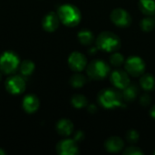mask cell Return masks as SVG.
Masks as SVG:
<instances>
[{"label": "cell", "instance_id": "603a6c76", "mask_svg": "<svg viewBox=\"0 0 155 155\" xmlns=\"http://www.w3.org/2000/svg\"><path fill=\"white\" fill-rule=\"evenodd\" d=\"M34 69H35V64L33 62L29 60H25L20 64V71L23 75H25V76L30 75L33 73Z\"/></svg>", "mask_w": 155, "mask_h": 155}, {"label": "cell", "instance_id": "d6986e66", "mask_svg": "<svg viewBox=\"0 0 155 155\" xmlns=\"http://www.w3.org/2000/svg\"><path fill=\"white\" fill-rule=\"evenodd\" d=\"M77 37H78V40L80 41V43L84 45H90L94 39V34L90 30H87V29L81 30L78 33Z\"/></svg>", "mask_w": 155, "mask_h": 155}, {"label": "cell", "instance_id": "5bb4252c", "mask_svg": "<svg viewBox=\"0 0 155 155\" xmlns=\"http://www.w3.org/2000/svg\"><path fill=\"white\" fill-rule=\"evenodd\" d=\"M56 131L60 135L68 136L74 131V124L68 119H61L56 124Z\"/></svg>", "mask_w": 155, "mask_h": 155}, {"label": "cell", "instance_id": "ffe728a7", "mask_svg": "<svg viewBox=\"0 0 155 155\" xmlns=\"http://www.w3.org/2000/svg\"><path fill=\"white\" fill-rule=\"evenodd\" d=\"M86 77L81 74H75L70 78V84L74 88H80L86 84Z\"/></svg>", "mask_w": 155, "mask_h": 155}, {"label": "cell", "instance_id": "2e32d148", "mask_svg": "<svg viewBox=\"0 0 155 155\" xmlns=\"http://www.w3.org/2000/svg\"><path fill=\"white\" fill-rule=\"evenodd\" d=\"M140 84L144 91H153L155 87V78L151 74H143L140 78Z\"/></svg>", "mask_w": 155, "mask_h": 155}, {"label": "cell", "instance_id": "6da1fadb", "mask_svg": "<svg viewBox=\"0 0 155 155\" xmlns=\"http://www.w3.org/2000/svg\"><path fill=\"white\" fill-rule=\"evenodd\" d=\"M95 43L96 47L99 50L107 53H114L117 51L121 45L119 36L110 31H104L100 33Z\"/></svg>", "mask_w": 155, "mask_h": 155}, {"label": "cell", "instance_id": "277c9868", "mask_svg": "<svg viewBox=\"0 0 155 155\" xmlns=\"http://www.w3.org/2000/svg\"><path fill=\"white\" fill-rule=\"evenodd\" d=\"M86 73L93 80H103L110 74V65L101 59L93 60L86 65Z\"/></svg>", "mask_w": 155, "mask_h": 155}, {"label": "cell", "instance_id": "7a4b0ae2", "mask_svg": "<svg viewBox=\"0 0 155 155\" xmlns=\"http://www.w3.org/2000/svg\"><path fill=\"white\" fill-rule=\"evenodd\" d=\"M97 101L104 108L114 109L123 104V96L118 91L112 88H106L99 92L97 95Z\"/></svg>", "mask_w": 155, "mask_h": 155}, {"label": "cell", "instance_id": "ac0fdd59", "mask_svg": "<svg viewBox=\"0 0 155 155\" xmlns=\"http://www.w3.org/2000/svg\"><path fill=\"white\" fill-rule=\"evenodd\" d=\"M139 8L146 15L155 14V0H139Z\"/></svg>", "mask_w": 155, "mask_h": 155}, {"label": "cell", "instance_id": "f1b7e54d", "mask_svg": "<svg viewBox=\"0 0 155 155\" xmlns=\"http://www.w3.org/2000/svg\"><path fill=\"white\" fill-rule=\"evenodd\" d=\"M87 110L90 114H95L98 108L94 104H87Z\"/></svg>", "mask_w": 155, "mask_h": 155}, {"label": "cell", "instance_id": "8fae6325", "mask_svg": "<svg viewBox=\"0 0 155 155\" xmlns=\"http://www.w3.org/2000/svg\"><path fill=\"white\" fill-rule=\"evenodd\" d=\"M6 90L14 94H18L22 93L25 88V83L23 77L18 75H13L9 77L5 83Z\"/></svg>", "mask_w": 155, "mask_h": 155}, {"label": "cell", "instance_id": "52a82bcc", "mask_svg": "<svg viewBox=\"0 0 155 155\" xmlns=\"http://www.w3.org/2000/svg\"><path fill=\"white\" fill-rule=\"evenodd\" d=\"M111 21L119 27H127L132 23L131 15L124 8H115L111 12Z\"/></svg>", "mask_w": 155, "mask_h": 155}, {"label": "cell", "instance_id": "30bf717a", "mask_svg": "<svg viewBox=\"0 0 155 155\" xmlns=\"http://www.w3.org/2000/svg\"><path fill=\"white\" fill-rule=\"evenodd\" d=\"M68 64L73 71L81 72L86 67L87 60L80 52H73L68 57Z\"/></svg>", "mask_w": 155, "mask_h": 155}, {"label": "cell", "instance_id": "484cf974", "mask_svg": "<svg viewBox=\"0 0 155 155\" xmlns=\"http://www.w3.org/2000/svg\"><path fill=\"white\" fill-rule=\"evenodd\" d=\"M124 154L126 155H139L143 154V152L136 146H129L124 151Z\"/></svg>", "mask_w": 155, "mask_h": 155}, {"label": "cell", "instance_id": "5b68a950", "mask_svg": "<svg viewBox=\"0 0 155 155\" xmlns=\"http://www.w3.org/2000/svg\"><path fill=\"white\" fill-rule=\"evenodd\" d=\"M125 70L132 76H141L145 71V63L139 56H130L125 61Z\"/></svg>", "mask_w": 155, "mask_h": 155}, {"label": "cell", "instance_id": "4316f807", "mask_svg": "<svg viewBox=\"0 0 155 155\" xmlns=\"http://www.w3.org/2000/svg\"><path fill=\"white\" fill-rule=\"evenodd\" d=\"M152 102V99H151V96L147 94H143L141 97H140V104L143 105V106H148Z\"/></svg>", "mask_w": 155, "mask_h": 155}, {"label": "cell", "instance_id": "d4e9b609", "mask_svg": "<svg viewBox=\"0 0 155 155\" xmlns=\"http://www.w3.org/2000/svg\"><path fill=\"white\" fill-rule=\"evenodd\" d=\"M125 138H126V141L129 143H136L138 141H139V138H140V134L137 131L135 130H130L126 133L125 134Z\"/></svg>", "mask_w": 155, "mask_h": 155}, {"label": "cell", "instance_id": "d6a6232c", "mask_svg": "<svg viewBox=\"0 0 155 155\" xmlns=\"http://www.w3.org/2000/svg\"><path fill=\"white\" fill-rule=\"evenodd\" d=\"M154 154H155V151H154Z\"/></svg>", "mask_w": 155, "mask_h": 155}, {"label": "cell", "instance_id": "9c48e42d", "mask_svg": "<svg viewBox=\"0 0 155 155\" xmlns=\"http://www.w3.org/2000/svg\"><path fill=\"white\" fill-rule=\"evenodd\" d=\"M56 151L60 155H75L78 153V145L74 140L64 139L56 145Z\"/></svg>", "mask_w": 155, "mask_h": 155}, {"label": "cell", "instance_id": "4fadbf2b", "mask_svg": "<svg viewBox=\"0 0 155 155\" xmlns=\"http://www.w3.org/2000/svg\"><path fill=\"white\" fill-rule=\"evenodd\" d=\"M59 22H60V19H59L58 15L54 12H51L44 17L43 27L47 32H53L58 27Z\"/></svg>", "mask_w": 155, "mask_h": 155}, {"label": "cell", "instance_id": "9a60e30c", "mask_svg": "<svg viewBox=\"0 0 155 155\" xmlns=\"http://www.w3.org/2000/svg\"><path fill=\"white\" fill-rule=\"evenodd\" d=\"M23 107L27 113H34L39 107V101L36 96L29 94L26 95L23 101Z\"/></svg>", "mask_w": 155, "mask_h": 155}, {"label": "cell", "instance_id": "f546056e", "mask_svg": "<svg viewBox=\"0 0 155 155\" xmlns=\"http://www.w3.org/2000/svg\"><path fill=\"white\" fill-rule=\"evenodd\" d=\"M150 115H151L153 119H155V104L151 108V110H150Z\"/></svg>", "mask_w": 155, "mask_h": 155}, {"label": "cell", "instance_id": "7c38bea8", "mask_svg": "<svg viewBox=\"0 0 155 155\" xmlns=\"http://www.w3.org/2000/svg\"><path fill=\"white\" fill-rule=\"evenodd\" d=\"M124 141L120 137H117V136L109 137L105 141V143H104V148H105V150L107 152L113 153H115L120 152L121 150L124 149Z\"/></svg>", "mask_w": 155, "mask_h": 155}, {"label": "cell", "instance_id": "44dd1931", "mask_svg": "<svg viewBox=\"0 0 155 155\" xmlns=\"http://www.w3.org/2000/svg\"><path fill=\"white\" fill-rule=\"evenodd\" d=\"M71 103L74 107L78 108V109L85 107L88 104V101L86 97L83 94H74L71 99Z\"/></svg>", "mask_w": 155, "mask_h": 155}, {"label": "cell", "instance_id": "ba28073f", "mask_svg": "<svg viewBox=\"0 0 155 155\" xmlns=\"http://www.w3.org/2000/svg\"><path fill=\"white\" fill-rule=\"evenodd\" d=\"M110 81L114 87L121 90L125 88L131 83L128 73L120 69H115L110 73Z\"/></svg>", "mask_w": 155, "mask_h": 155}, {"label": "cell", "instance_id": "7402d4cb", "mask_svg": "<svg viewBox=\"0 0 155 155\" xmlns=\"http://www.w3.org/2000/svg\"><path fill=\"white\" fill-rule=\"evenodd\" d=\"M140 26L142 28L143 31L144 32H150L152 31L155 26L154 20L150 17V15H148L147 17H144L141 20L140 22Z\"/></svg>", "mask_w": 155, "mask_h": 155}, {"label": "cell", "instance_id": "4dcf8cb0", "mask_svg": "<svg viewBox=\"0 0 155 155\" xmlns=\"http://www.w3.org/2000/svg\"><path fill=\"white\" fill-rule=\"evenodd\" d=\"M0 153H3V154H4V153H4V152H2V151H1V150H0Z\"/></svg>", "mask_w": 155, "mask_h": 155}, {"label": "cell", "instance_id": "8992f818", "mask_svg": "<svg viewBox=\"0 0 155 155\" xmlns=\"http://www.w3.org/2000/svg\"><path fill=\"white\" fill-rule=\"evenodd\" d=\"M19 65L18 56L13 52H5L0 57V70L5 74L13 73Z\"/></svg>", "mask_w": 155, "mask_h": 155}, {"label": "cell", "instance_id": "83f0119b", "mask_svg": "<svg viewBox=\"0 0 155 155\" xmlns=\"http://www.w3.org/2000/svg\"><path fill=\"white\" fill-rule=\"evenodd\" d=\"M84 132H82V131H77L74 135V140L76 143L82 142L84 140Z\"/></svg>", "mask_w": 155, "mask_h": 155}, {"label": "cell", "instance_id": "e0dca14e", "mask_svg": "<svg viewBox=\"0 0 155 155\" xmlns=\"http://www.w3.org/2000/svg\"><path fill=\"white\" fill-rule=\"evenodd\" d=\"M139 94V89L138 87L135 85V84H129L127 85L125 88L123 89V92H122V96H123V99L127 101V102H131L133 100H134L137 95Z\"/></svg>", "mask_w": 155, "mask_h": 155}, {"label": "cell", "instance_id": "1f68e13d", "mask_svg": "<svg viewBox=\"0 0 155 155\" xmlns=\"http://www.w3.org/2000/svg\"><path fill=\"white\" fill-rule=\"evenodd\" d=\"M0 79H1V76H0Z\"/></svg>", "mask_w": 155, "mask_h": 155}, {"label": "cell", "instance_id": "3957f363", "mask_svg": "<svg viewBox=\"0 0 155 155\" xmlns=\"http://www.w3.org/2000/svg\"><path fill=\"white\" fill-rule=\"evenodd\" d=\"M57 15L60 21L67 26H74L81 20L79 9L73 5H63L58 8Z\"/></svg>", "mask_w": 155, "mask_h": 155}, {"label": "cell", "instance_id": "cb8c5ba5", "mask_svg": "<svg viewBox=\"0 0 155 155\" xmlns=\"http://www.w3.org/2000/svg\"><path fill=\"white\" fill-rule=\"evenodd\" d=\"M124 63V57L121 53L118 52H114V54H111L110 56V64L114 66V67H119Z\"/></svg>", "mask_w": 155, "mask_h": 155}]
</instances>
